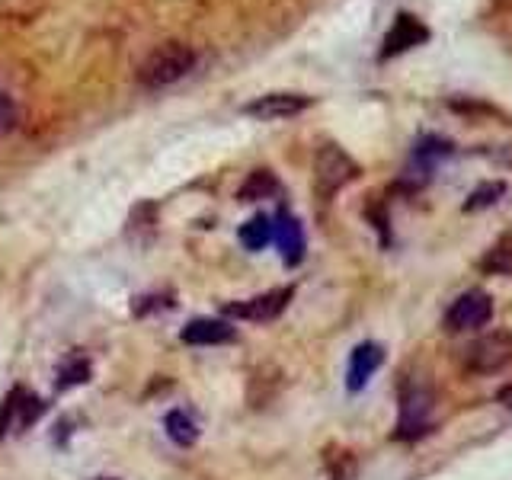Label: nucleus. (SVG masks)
<instances>
[{
  "instance_id": "nucleus-1",
  "label": "nucleus",
  "mask_w": 512,
  "mask_h": 480,
  "mask_svg": "<svg viewBox=\"0 0 512 480\" xmlns=\"http://www.w3.org/2000/svg\"><path fill=\"white\" fill-rule=\"evenodd\" d=\"M192 64H196V52H192L189 45L167 42V45L154 48V52L141 61L138 80L148 90H160V87L176 84V80H183L192 71Z\"/></svg>"
},
{
  "instance_id": "nucleus-2",
  "label": "nucleus",
  "mask_w": 512,
  "mask_h": 480,
  "mask_svg": "<svg viewBox=\"0 0 512 480\" xmlns=\"http://www.w3.org/2000/svg\"><path fill=\"white\" fill-rule=\"evenodd\" d=\"M359 176V164L352 160L340 144H324L314 157V186L320 199H330L333 192H340L346 183Z\"/></svg>"
},
{
  "instance_id": "nucleus-3",
  "label": "nucleus",
  "mask_w": 512,
  "mask_h": 480,
  "mask_svg": "<svg viewBox=\"0 0 512 480\" xmlns=\"http://www.w3.org/2000/svg\"><path fill=\"white\" fill-rule=\"evenodd\" d=\"M464 368L474 375H493L512 362V333H487L464 349Z\"/></svg>"
},
{
  "instance_id": "nucleus-4",
  "label": "nucleus",
  "mask_w": 512,
  "mask_h": 480,
  "mask_svg": "<svg viewBox=\"0 0 512 480\" xmlns=\"http://www.w3.org/2000/svg\"><path fill=\"white\" fill-rule=\"evenodd\" d=\"M493 317V298L487 292H464L452 301V308L445 311V330L461 333V330H477Z\"/></svg>"
},
{
  "instance_id": "nucleus-5",
  "label": "nucleus",
  "mask_w": 512,
  "mask_h": 480,
  "mask_svg": "<svg viewBox=\"0 0 512 480\" xmlns=\"http://www.w3.org/2000/svg\"><path fill=\"white\" fill-rule=\"evenodd\" d=\"M295 288H272V292H263L250 301H237V304H228L224 314L228 317H240V320H256V324H266V320L279 317L288 301H292Z\"/></svg>"
},
{
  "instance_id": "nucleus-6",
  "label": "nucleus",
  "mask_w": 512,
  "mask_h": 480,
  "mask_svg": "<svg viewBox=\"0 0 512 480\" xmlns=\"http://www.w3.org/2000/svg\"><path fill=\"white\" fill-rule=\"evenodd\" d=\"M432 394L423 388H410L404 394V404H400V423H397V436L400 439H413L432 426Z\"/></svg>"
},
{
  "instance_id": "nucleus-7",
  "label": "nucleus",
  "mask_w": 512,
  "mask_h": 480,
  "mask_svg": "<svg viewBox=\"0 0 512 480\" xmlns=\"http://www.w3.org/2000/svg\"><path fill=\"white\" fill-rule=\"evenodd\" d=\"M314 100L311 96H301V93H266L260 100H253L244 106L247 116L253 119H263V122H276V119H292L298 112L308 109Z\"/></svg>"
},
{
  "instance_id": "nucleus-8",
  "label": "nucleus",
  "mask_w": 512,
  "mask_h": 480,
  "mask_svg": "<svg viewBox=\"0 0 512 480\" xmlns=\"http://www.w3.org/2000/svg\"><path fill=\"white\" fill-rule=\"evenodd\" d=\"M429 39V29L416 20L413 13H400L391 32L384 36V48H381V58H394L400 52H407V48H416V45H423Z\"/></svg>"
},
{
  "instance_id": "nucleus-9",
  "label": "nucleus",
  "mask_w": 512,
  "mask_h": 480,
  "mask_svg": "<svg viewBox=\"0 0 512 480\" xmlns=\"http://www.w3.org/2000/svg\"><path fill=\"white\" fill-rule=\"evenodd\" d=\"M234 340H237L234 327L221 317H199V320H189L183 327V343L189 346H221Z\"/></svg>"
},
{
  "instance_id": "nucleus-10",
  "label": "nucleus",
  "mask_w": 512,
  "mask_h": 480,
  "mask_svg": "<svg viewBox=\"0 0 512 480\" xmlns=\"http://www.w3.org/2000/svg\"><path fill=\"white\" fill-rule=\"evenodd\" d=\"M384 362V349L378 343H359L349 356V372H346V388L362 391L368 378H372Z\"/></svg>"
},
{
  "instance_id": "nucleus-11",
  "label": "nucleus",
  "mask_w": 512,
  "mask_h": 480,
  "mask_svg": "<svg viewBox=\"0 0 512 480\" xmlns=\"http://www.w3.org/2000/svg\"><path fill=\"white\" fill-rule=\"evenodd\" d=\"M272 240H276V247L282 250V260L288 266L301 263V256H304V234H301L298 218H292L288 212H279L276 218H272Z\"/></svg>"
},
{
  "instance_id": "nucleus-12",
  "label": "nucleus",
  "mask_w": 512,
  "mask_h": 480,
  "mask_svg": "<svg viewBox=\"0 0 512 480\" xmlns=\"http://www.w3.org/2000/svg\"><path fill=\"white\" fill-rule=\"evenodd\" d=\"M42 400L39 397H32L29 391H13L10 400H7V407H4V416H0V436L13 426V429H26L36 416L42 413Z\"/></svg>"
},
{
  "instance_id": "nucleus-13",
  "label": "nucleus",
  "mask_w": 512,
  "mask_h": 480,
  "mask_svg": "<svg viewBox=\"0 0 512 480\" xmlns=\"http://www.w3.org/2000/svg\"><path fill=\"white\" fill-rule=\"evenodd\" d=\"M269 240H272V218L269 215H253L244 228H240V244L253 253L263 250Z\"/></svg>"
},
{
  "instance_id": "nucleus-14",
  "label": "nucleus",
  "mask_w": 512,
  "mask_h": 480,
  "mask_svg": "<svg viewBox=\"0 0 512 480\" xmlns=\"http://www.w3.org/2000/svg\"><path fill=\"white\" fill-rule=\"evenodd\" d=\"M164 426H167V436L176 442V445H192L199 439V429H196V423H192V416L189 413H183V410H173V413H167V420H164Z\"/></svg>"
},
{
  "instance_id": "nucleus-15",
  "label": "nucleus",
  "mask_w": 512,
  "mask_h": 480,
  "mask_svg": "<svg viewBox=\"0 0 512 480\" xmlns=\"http://www.w3.org/2000/svg\"><path fill=\"white\" fill-rule=\"evenodd\" d=\"M480 269L493 272V276H509V272H512V240H503V244H496L484 256V260H480Z\"/></svg>"
},
{
  "instance_id": "nucleus-16",
  "label": "nucleus",
  "mask_w": 512,
  "mask_h": 480,
  "mask_svg": "<svg viewBox=\"0 0 512 480\" xmlns=\"http://www.w3.org/2000/svg\"><path fill=\"white\" fill-rule=\"evenodd\" d=\"M279 189V183L272 180V176L266 173V170H256L250 180L244 183V189H240V199H247V202H253V199H266V196H272V192Z\"/></svg>"
},
{
  "instance_id": "nucleus-17",
  "label": "nucleus",
  "mask_w": 512,
  "mask_h": 480,
  "mask_svg": "<svg viewBox=\"0 0 512 480\" xmlns=\"http://www.w3.org/2000/svg\"><path fill=\"white\" fill-rule=\"evenodd\" d=\"M503 192H506V186H503V183H490V186H480V189L474 192V196L468 199V205H464V208H468V212H474V208L493 205L496 199L503 196Z\"/></svg>"
},
{
  "instance_id": "nucleus-18",
  "label": "nucleus",
  "mask_w": 512,
  "mask_h": 480,
  "mask_svg": "<svg viewBox=\"0 0 512 480\" xmlns=\"http://www.w3.org/2000/svg\"><path fill=\"white\" fill-rule=\"evenodd\" d=\"M16 128V106L7 93H0V138Z\"/></svg>"
},
{
  "instance_id": "nucleus-19",
  "label": "nucleus",
  "mask_w": 512,
  "mask_h": 480,
  "mask_svg": "<svg viewBox=\"0 0 512 480\" xmlns=\"http://www.w3.org/2000/svg\"><path fill=\"white\" fill-rule=\"evenodd\" d=\"M87 362H77L71 368H64L61 372V381H58V388H71V384H80V381H87Z\"/></svg>"
},
{
  "instance_id": "nucleus-20",
  "label": "nucleus",
  "mask_w": 512,
  "mask_h": 480,
  "mask_svg": "<svg viewBox=\"0 0 512 480\" xmlns=\"http://www.w3.org/2000/svg\"><path fill=\"white\" fill-rule=\"evenodd\" d=\"M500 404L512 410V384H509V388H503V391H500Z\"/></svg>"
},
{
  "instance_id": "nucleus-21",
  "label": "nucleus",
  "mask_w": 512,
  "mask_h": 480,
  "mask_svg": "<svg viewBox=\"0 0 512 480\" xmlns=\"http://www.w3.org/2000/svg\"><path fill=\"white\" fill-rule=\"evenodd\" d=\"M100 480H109V477H100Z\"/></svg>"
}]
</instances>
